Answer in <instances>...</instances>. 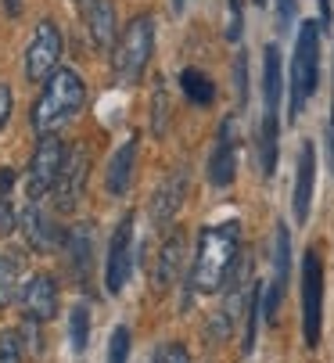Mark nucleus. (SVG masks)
<instances>
[{
    "mask_svg": "<svg viewBox=\"0 0 334 363\" xmlns=\"http://www.w3.org/2000/svg\"><path fill=\"white\" fill-rule=\"evenodd\" d=\"M327 159L334 169V97H330V123H327Z\"/></svg>",
    "mask_w": 334,
    "mask_h": 363,
    "instance_id": "34",
    "label": "nucleus"
},
{
    "mask_svg": "<svg viewBox=\"0 0 334 363\" xmlns=\"http://www.w3.org/2000/svg\"><path fill=\"white\" fill-rule=\"evenodd\" d=\"M155 133H165V90H155Z\"/></svg>",
    "mask_w": 334,
    "mask_h": 363,
    "instance_id": "31",
    "label": "nucleus"
},
{
    "mask_svg": "<svg viewBox=\"0 0 334 363\" xmlns=\"http://www.w3.org/2000/svg\"><path fill=\"white\" fill-rule=\"evenodd\" d=\"M62 50H65V40H62V29L54 26L50 18H43L26 47V76L33 83H47L54 72L62 69Z\"/></svg>",
    "mask_w": 334,
    "mask_h": 363,
    "instance_id": "7",
    "label": "nucleus"
},
{
    "mask_svg": "<svg viewBox=\"0 0 334 363\" xmlns=\"http://www.w3.org/2000/svg\"><path fill=\"white\" fill-rule=\"evenodd\" d=\"M130 359V328L119 324L108 338V363H126Z\"/></svg>",
    "mask_w": 334,
    "mask_h": 363,
    "instance_id": "25",
    "label": "nucleus"
},
{
    "mask_svg": "<svg viewBox=\"0 0 334 363\" xmlns=\"http://www.w3.org/2000/svg\"><path fill=\"white\" fill-rule=\"evenodd\" d=\"M65 252H69V267L72 277L87 288L90 284V263H94V223H79L65 234Z\"/></svg>",
    "mask_w": 334,
    "mask_h": 363,
    "instance_id": "16",
    "label": "nucleus"
},
{
    "mask_svg": "<svg viewBox=\"0 0 334 363\" xmlns=\"http://www.w3.org/2000/svg\"><path fill=\"white\" fill-rule=\"evenodd\" d=\"M208 184L212 187H230L238 177V123L234 119H223L212 155H208Z\"/></svg>",
    "mask_w": 334,
    "mask_h": 363,
    "instance_id": "11",
    "label": "nucleus"
},
{
    "mask_svg": "<svg viewBox=\"0 0 334 363\" xmlns=\"http://www.w3.org/2000/svg\"><path fill=\"white\" fill-rule=\"evenodd\" d=\"M87 173H90L87 144H72L69 159L62 166V177H58V184H54V205H58V213H76V205L87 191Z\"/></svg>",
    "mask_w": 334,
    "mask_h": 363,
    "instance_id": "9",
    "label": "nucleus"
},
{
    "mask_svg": "<svg viewBox=\"0 0 334 363\" xmlns=\"http://www.w3.org/2000/svg\"><path fill=\"white\" fill-rule=\"evenodd\" d=\"M4 8L8 15H22V0H4Z\"/></svg>",
    "mask_w": 334,
    "mask_h": 363,
    "instance_id": "36",
    "label": "nucleus"
},
{
    "mask_svg": "<svg viewBox=\"0 0 334 363\" xmlns=\"http://www.w3.org/2000/svg\"><path fill=\"white\" fill-rule=\"evenodd\" d=\"M169 8H173V15H180L187 8V0H169Z\"/></svg>",
    "mask_w": 334,
    "mask_h": 363,
    "instance_id": "37",
    "label": "nucleus"
},
{
    "mask_svg": "<svg viewBox=\"0 0 334 363\" xmlns=\"http://www.w3.org/2000/svg\"><path fill=\"white\" fill-rule=\"evenodd\" d=\"M295 4H299V0H277V22H281V29L291 26V18H295Z\"/></svg>",
    "mask_w": 334,
    "mask_h": 363,
    "instance_id": "32",
    "label": "nucleus"
},
{
    "mask_svg": "<svg viewBox=\"0 0 334 363\" xmlns=\"http://www.w3.org/2000/svg\"><path fill=\"white\" fill-rule=\"evenodd\" d=\"M155 363H191V352H187L184 342H165L155 352Z\"/></svg>",
    "mask_w": 334,
    "mask_h": 363,
    "instance_id": "29",
    "label": "nucleus"
},
{
    "mask_svg": "<svg viewBox=\"0 0 334 363\" xmlns=\"http://www.w3.org/2000/svg\"><path fill=\"white\" fill-rule=\"evenodd\" d=\"M184 194H187V169H177L162 180V187L155 191L151 198V220L158 227L165 223H173V216L180 213V205H184Z\"/></svg>",
    "mask_w": 334,
    "mask_h": 363,
    "instance_id": "15",
    "label": "nucleus"
},
{
    "mask_svg": "<svg viewBox=\"0 0 334 363\" xmlns=\"http://www.w3.org/2000/svg\"><path fill=\"white\" fill-rule=\"evenodd\" d=\"M281 90H284V79H281V47L266 43V50H262V112H277V108H281Z\"/></svg>",
    "mask_w": 334,
    "mask_h": 363,
    "instance_id": "18",
    "label": "nucleus"
},
{
    "mask_svg": "<svg viewBox=\"0 0 334 363\" xmlns=\"http://www.w3.org/2000/svg\"><path fill=\"white\" fill-rule=\"evenodd\" d=\"M180 90L191 105H212L216 101V83L201 72V69H184L180 72Z\"/></svg>",
    "mask_w": 334,
    "mask_h": 363,
    "instance_id": "22",
    "label": "nucleus"
},
{
    "mask_svg": "<svg viewBox=\"0 0 334 363\" xmlns=\"http://www.w3.org/2000/svg\"><path fill=\"white\" fill-rule=\"evenodd\" d=\"M245 29V0H227V40L238 43Z\"/></svg>",
    "mask_w": 334,
    "mask_h": 363,
    "instance_id": "26",
    "label": "nucleus"
},
{
    "mask_svg": "<svg viewBox=\"0 0 334 363\" xmlns=\"http://www.w3.org/2000/svg\"><path fill=\"white\" fill-rule=\"evenodd\" d=\"M69 338H72V352H83L90 342V309L83 302L72 306V313H69Z\"/></svg>",
    "mask_w": 334,
    "mask_h": 363,
    "instance_id": "23",
    "label": "nucleus"
},
{
    "mask_svg": "<svg viewBox=\"0 0 334 363\" xmlns=\"http://www.w3.org/2000/svg\"><path fill=\"white\" fill-rule=\"evenodd\" d=\"M15 288H18V259L0 255V309L15 298Z\"/></svg>",
    "mask_w": 334,
    "mask_h": 363,
    "instance_id": "24",
    "label": "nucleus"
},
{
    "mask_svg": "<svg viewBox=\"0 0 334 363\" xmlns=\"http://www.w3.org/2000/svg\"><path fill=\"white\" fill-rule=\"evenodd\" d=\"M288 277H291V234L284 223H277V234H273V281L266 288V320L277 317L281 309V298L288 291Z\"/></svg>",
    "mask_w": 334,
    "mask_h": 363,
    "instance_id": "12",
    "label": "nucleus"
},
{
    "mask_svg": "<svg viewBox=\"0 0 334 363\" xmlns=\"http://www.w3.org/2000/svg\"><path fill=\"white\" fill-rule=\"evenodd\" d=\"M65 159H69V147H65V140L58 133H54V137H40L33 159H29V169H26V194H29V201H36L47 191H54Z\"/></svg>",
    "mask_w": 334,
    "mask_h": 363,
    "instance_id": "6",
    "label": "nucleus"
},
{
    "mask_svg": "<svg viewBox=\"0 0 334 363\" xmlns=\"http://www.w3.org/2000/svg\"><path fill=\"white\" fill-rule=\"evenodd\" d=\"M255 4H259V8H266V0H255Z\"/></svg>",
    "mask_w": 334,
    "mask_h": 363,
    "instance_id": "38",
    "label": "nucleus"
},
{
    "mask_svg": "<svg viewBox=\"0 0 334 363\" xmlns=\"http://www.w3.org/2000/svg\"><path fill=\"white\" fill-rule=\"evenodd\" d=\"M133 166H137V137H126L116 155L108 159V191L111 194H126L130 184H133Z\"/></svg>",
    "mask_w": 334,
    "mask_h": 363,
    "instance_id": "17",
    "label": "nucleus"
},
{
    "mask_svg": "<svg viewBox=\"0 0 334 363\" xmlns=\"http://www.w3.org/2000/svg\"><path fill=\"white\" fill-rule=\"evenodd\" d=\"M151 55H155V18L137 15L123 29V36L116 43V55H111V76H116V83H123V86L140 83Z\"/></svg>",
    "mask_w": 334,
    "mask_h": 363,
    "instance_id": "4",
    "label": "nucleus"
},
{
    "mask_svg": "<svg viewBox=\"0 0 334 363\" xmlns=\"http://www.w3.org/2000/svg\"><path fill=\"white\" fill-rule=\"evenodd\" d=\"M234 90H238V105L245 108V101H248V55L245 50H238V58H234Z\"/></svg>",
    "mask_w": 334,
    "mask_h": 363,
    "instance_id": "27",
    "label": "nucleus"
},
{
    "mask_svg": "<svg viewBox=\"0 0 334 363\" xmlns=\"http://www.w3.org/2000/svg\"><path fill=\"white\" fill-rule=\"evenodd\" d=\"M11 108H15V97H11V90H8L4 83H0V126H8Z\"/></svg>",
    "mask_w": 334,
    "mask_h": 363,
    "instance_id": "33",
    "label": "nucleus"
},
{
    "mask_svg": "<svg viewBox=\"0 0 334 363\" xmlns=\"http://www.w3.org/2000/svg\"><path fill=\"white\" fill-rule=\"evenodd\" d=\"M87 101V86L83 79L72 72V69H58L47 83H43V94L33 105V130L40 137H54L62 133L83 108Z\"/></svg>",
    "mask_w": 334,
    "mask_h": 363,
    "instance_id": "2",
    "label": "nucleus"
},
{
    "mask_svg": "<svg viewBox=\"0 0 334 363\" xmlns=\"http://www.w3.org/2000/svg\"><path fill=\"white\" fill-rule=\"evenodd\" d=\"M180 259H184V230L177 227L169 238H165L162 252H158V270H155V288H158V291H165V288L177 281Z\"/></svg>",
    "mask_w": 334,
    "mask_h": 363,
    "instance_id": "20",
    "label": "nucleus"
},
{
    "mask_svg": "<svg viewBox=\"0 0 334 363\" xmlns=\"http://www.w3.org/2000/svg\"><path fill=\"white\" fill-rule=\"evenodd\" d=\"M133 270V213H126L108 241V263H104V288L108 295H119Z\"/></svg>",
    "mask_w": 334,
    "mask_h": 363,
    "instance_id": "8",
    "label": "nucleus"
},
{
    "mask_svg": "<svg viewBox=\"0 0 334 363\" xmlns=\"http://www.w3.org/2000/svg\"><path fill=\"white\" fill-rule=\"evenodd\" d=\"M241 223L227 220V223H212L201 230L198 238V252H194V267H191V288L201 295H212L227 284V277L234 274V267L241 263Z\"/></svg>",
    "mask_w": 334,
    "mask_h": 363,
    "instance_id": "1",
    "label": "nucleus"
},
{
    "mask_svg": "<svg viewBox=\"0 0 334 363\" xmlns=\"http://www.w3.org/2000/svg\"><path fill=\"white\" fill-rule=\"evenodd\" d=\"M18 227H22V234H26V245L33 248V252H40V255H47V252H54L62 241H65V234L54 227V220L40 209L36 201H29L26 205V213L18 216Z\"/></svg>",
    "mask_w": 334,
    "mask_h": 363,
    "instance_id": "13",
    "label": "nucleus"
},
{
    "mask_svg": "<svg viewBox=\"0 0 334 363\" xmlns=\"http://www.w3.org/2000/svg\"><path fill=\"white\" fill-rule=\"evenodd\" d=\"M302 338L309 349L323 338V259L316 245L302 255Z\"/></svg>",
    "mask_w": 334,
    "mask_h": 363,
    "instance_id": "5",
    "label": "nucleus"
},
{
    "mask_svg": "<svg viewBox=\"0 0 334 363\" xmlns=\"http://www.w3.org/2000/svg\"><path fill=\"white\" fill-rule=\"evenodd\" d=\"M320 22H302L291 55V83H288V119L295 123L306 108V101L320 86Z\"/></svg>",
    "mask_w": 334,
    "mask_h": 363,
    "instance_id": "3",
    "label": "nucleus"
},
{
    "mask_svg": "<svg viewBox=\"0 0 334 363\" xmlns=\"http://www.w3.org/2000/svg\"><path fill=\"white\" fill-rule=\"evenodd\" d=\"M58 281H54L50 274H33L22 291H18V306L29 324H47L58 317Z\"/></svg>",
    "mask_w": 334,
    "mask_h": 363,
    "instance_id": "10",
    "label": "nucleus"
},
{
    "mask_svg": "<svg viewBox=\"0 0 334 363\" xmlns=\"http://www.w3.org/2000/svg\"><path fill=\"white\" fill-rule=\"evenodd\" d=\"M277 137H281V123H277V112H262L259 123V173L269 180L277 173Z\"/></svg>",
    "mask_w": 334,
    "mask_h": 363,
    "instance_id": "21",
    "label": "nucleus"
},
{
    "mask_svg": "<svg viewBox=\"0 0 334 363\" xmlns=\"http://www.w3.org/2000/svg\"><path fill=\"white\" fill-rule=\"evenodd\" d=\"M15 227H18V223H15V213H11L8 198H0V238H8Z\"/></svg>",
    "mask_w": 334,
    "mask_h": 363,
    "instance_id": "30",
    "label": "nucleus"
},
{
    "mask_svg": "<svg viewBox=\"0 0 334 363\" xmlns=\"http://www.w3.org/2000/svg\"><path fill=\"white\" fill-rule=\"evenodd\" d=\"M87 29L97 50H108L116 40V4L111 0H90L87 4Z\"/></svg>",
    "mask_w": 334,
    "mask_h": 363,
    "instance_id": "19",
    "label": "nucleus"
},
{
    "mask_svg": "<svg viewBox=\"0 0 334 363\" xmlns=\"http://www.w3.org/2000/svg\"><path fill=\"white\" fill-rule=\"evenodd\" d=\"M313 184H316V144L302 140L299 147V173H295V191H291V209L295 223L309 220V205H313Z\"/></svg>",
    "mask_w": 334,
    "mask_h": 363,
    "instance_id": "14",
    "label": "nucleus"
},
{
    "mask_svg": "<svg viewBox=\"0 0 334 363\" xmlns=\"http://www.w3.org/2000/svg\"><path fill=\"white\" fill-rule=\"evenodd\" d=\"M0 363H22V338H18V331H0Z\"/></svg>",
    "mask_w": 334,
    "mask_h": 363,
    "instance_id": "28",
    "label": "nucleus"
},
{
    "mask_svg": "<svg viewBox=\"0 0 334 363\" xmlns=\"http://www.w3.org/2000/svg\"><path fill=\"white\" fill-rule=\"evenodd\" d=\"M320 26H330V0H320Z\"/></svg>",
    "mask_w": 334,
    "mask_h": 363,
    "instance_id": "35",
    "label": "nucleus"
}]
</instances>
